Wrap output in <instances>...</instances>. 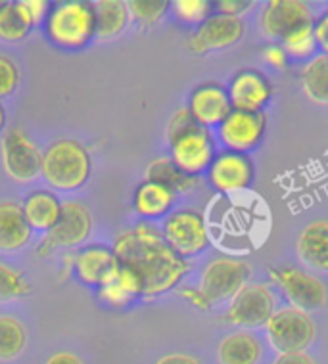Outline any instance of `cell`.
<instances>
[{
	"label": "cell",
	"mask_w": 328,
	"mask_h": 364,
	"mask_svg": "<svg viewBox=\"0 0 328 364\" xmlns=\"http://www.w3.org/2000/svg\"><path fill=\"white\" fill-rule=\"evenodd\" d=\"M120 264L129 267L142 282V297H156L177 288L189 272L186 259L173 252L164 234L148 225L120 234L114 244Z\"/></svg>",
	"instance_id": "6da1fadb"
},
{
	"label": "cell",
	"mask_w": 328,
	"mask_h": 364,
	"mask_svg": "<svg viewBox=\"0 0 328 364\" xmlns=\"http://www.w3.org/2000/svg\"><path fill=\"white\" fill-rule=\"evenodd\" d=\"M92 161L87 148L77 140H58L43 156V176L52 188L73 192L89 181Z\"/></svg>",
	"instance_id": "7a4b0ae2"
},
{
	"label": "cell",
	"mask_w": 328,
	"mask_h": 364,
	"mask_svg": "<svg viewBox=\"0 0 328 364\" xmlns=\"http://www.w3.org/2000/svg\"><path fill=\"white\" fill-rule=\"evenodd\" d=\"M46 35L62 48H83L96 35L92 4L83 0H68L51 8L46 18Z\"/></svg>",
	"instance_id": "3957f363"
},
{
	"label": "cell",
	"mask_w": 328,
	"mask_h": 364,
	"mask_svg": "<svg viewBox=\"0 0 328 364\" xmlns=\"http://www.w3.org/2000/svg\"><path fill=\"white\" fill-rule=\"evenodd\" d=\"M265 332L269 343L278 353L305 351L317 338V326L310 313L290 305L273 313Z\"/></svg>",
	"instance_id": "277c9868"
},
{
	"label": "cell",
	"mask_w": 328,
	"mask_h": 364,
	"mask_svg": "<svg viewBox=\"0 0 328 364\" xmlns=\"http://www.w3.org/2000/svg\"><path fill=\"white\" fill-rule=\"evenodd\" d=\"M250 278V264L233 257L213 259L203 269L200 278V294L208 305L231 301L240 289L244 288Z\"/></svg>",
	"instance_id": "5b68a950"
},
{
	"label": "cell",
	"mask_w": 328,
	"mask_h": 364,
	"mask_svg": "<svg viewBox=\"0 0 328 364\" xmlns=\"http://www.w3.org/2000/svg\"><path fill=\"white\" fill-rule=\"evenodd\" d=\"M171 144V161L190 176L202 175L215 159V144L208 129L198 123L167 136Z\"/></svg>",
	"instance_id": "8992f818"
},
{
	"label": "cell",
	"mask_w": 328,
	"mask_h": 364,
	"mask_svg": "<svg viewBox=\"0 0 328 364\" xmlns=\"http://www.w3.org/2000/svg\"><path fill=\"white\" fill-rule=\"evenodd\" d=\"M269 278L282 291L290 307L310 313L327 305L328 289L315 274H310L296 267H277L269 270Z\"/></svg>",
	"instance_id": "52a82bcc"
},
{
	"label": "cell",
	"mask_w": 328,
	"mask_h": 364,
	"mask_svg": "<svg viewBox=\"0 0 328 364\" xmlns=\"http://www.w3.org/2000/svg\"><path fill=\"white\" fill-rule=\"evenodd\" d=\"M275 294L265 284L248 282L238 294L228 301L225 321L236 328L244 330H255L265 326L275 309Z\"/></svg>",
	"instance_id": "ba28073f"
},
{
	"label": "cell",
	"mask_w": 328,
	"mask_h": 364,
	"mask_svg": "<svg viewBox=\"0 0 328 364\" xmlns=\"http://www.w3.org/2000/svg\"><path fill=\"white\" fill-rule=\"evenodd\" d=\"M162 234L171 250L183 259L200 255L209 245L206 219L192 209H181L171 213L165 219Z\"/></svg>",
	"instance_id": "9c48e42d"
},
{
	"label": "cell",
	"mask_w": 328,
	"mask_h": 364,
	"mask_svg": "<svg viewBox=\"0 0 328 364\" xmlns=\"http://www.w3.org/2000/svg\"><path fill=\"white\" fill-rule=\"evenodd\" d=\"M2 165L6 175L16 182L35 181L43 173V154L21 129H12L2 139Z\"/></svg>",
	"instance_id": "30bf717a"
},
{
	"label": "cell",
	"mask_w": 328,
	"mask_h": 364,
	"mask_svg": "<svg viewBox=\"0 0 328 364\" xmlns=\"http://www.w3.org/2000/svg\"><path fill=\"white\" fill-rule=\"evenodd\" d=\"M90 230H92V217L89 209L77 201H65L62 203V215L58 223L46 232L38 245V255H48L60 247H75L89 238Z\"/></svg>",
	"instance_id": "8fae6325"
},
{
	"label": "cell",
	"mask_w": 328,
	"mask_h": 364,
	"mask_svg": "<svg viewBox=\"0 0 328 364\" xmlns=\"http://www.w3.org/2000/svg\"><path fill=\"white\" fill-rule=\"evenodd\" d=\"M267 119L263 112H238L233 109L219 125V139L234 154L255 150L265 136Z\"/></svg>",
	"instance_id": "7c38bea8"
},
{
	"label": "cell",
	"mask_w": 328,
	"mask_h": 364,
	"mask_svg": "<svg viewBox=\"0 0 328 364\" xmlns=\"http://www.w3.org/2000/svg\"><path fill=\"white\" fill-rule=\"evenodd\" d=\"M307 23H313V14L302 0H271L267 2L259 18L261 31L273 41H282Z\"/></svg>",
	"instance_id": "4fadbf2b"
},
{
	"label": "cell",
	"mask_w": 328,
	"mask_h": 364,
	"mask_svg": "<svg viewBox=\"0 0 328 364\" xmlns=\"http://www.w3.org/2000/svg\"><path fill=\"white\" fill-rule=\"evenodd\" d=\"M242 37H244L242 19L213 14L196 29L189 46L194 54H209L215 50H225L238 43Z\"/></svg>",
	"instance_id": "5bb4252c"
},
{
	"label": "cell",
	"mask_w": 328,
	"mask_h": 364,
	"mask_svg": "<svg viewBox=\"0 0 328 364\" xmlns=\"http://www.w3.org/2000/svg\"><path fill=\"white\" fill-rule=\"evenodd\" d=\"M208 178L217 192L225 194L250 188L253 182L252 159L246 154L225 151L215 157L213 164L209 165Z\"/></svg>",
	"instance_id": "9a60e30c"
},
{
	"label": "cell",
	"mask_w": 328,
	"mask_h": 364,
	"mask_svg": "<svg viewBox=\"0 0 328 364\" xmlns=\"http://www.w3.org/2000/svg\"><path fill=\"white\" fill-rule=\"evenodd\" d=\"M231 106L238 112H261L273 96L271 81L258 70H242L228 87Z\"/></svg>",
	"instance_id": "2e32d148"
},
{
	"label": "cell",
	"mask_w": 328,
	"mask_h": 364,
	"mask_svg": "<svg viewBox=\"0 0 328 364\" xmlns=\"http://www.w3.org/2000/svg\"><path fill=\"white\" fill-rule=\"evenodd\" d=\"M192 119L203 129L209 127H219L227 115L233 112L231 98H228L227 88H223L217 82H206L196 88L190 95L189 107Z\"/></svg>",
	"instance_id": "e0dca14e"
},
{
	"label": "cell",
	"mask_w": 328,
	"mask_h": 364,
	"mask_svg": "<svg viewBox=\"0 0 328 364\" xmlns=\"http://www.w3.org/2000/svg\"><path fill=\"white\" fill-rule=\"evenodd\" d=\"M73 269L83 284L102 288L120 270V261L115 257L114 250H107L104 245H92L77 255Z\"/></svg>",
	"instance_id": "ac0fdd59"
},
{
	"label": "cell",
	"mask_w": 328,
	"mask_h": 364,
	"mask_svg": "<svg viewBox=\"0 0 328 364\" xmlns=\"http://www.w3.org/2000/svg\"><path fill=\"white\" fill-rule=\"evenodd\" d=\"M29 240L31 226L27 225L21 205L16 201H0V252H19Z\"/></svg>",
	"instance_id": "d6986e66"
},
{
	"label": "cell",
	"mask_w": 328,
	"mask_h": 364,
	"mask_svg": "<svg viewBox=\"0 0 328 364\" xmlns=\"http://www.w3.org/2000/svg\"><path fill=\"white\" fill-rule=\"evenodd\" d=\"M297 255L310 269L328 272V220H313L297 238Z\"/></svg>",
	"instance_id": "ffe728a7"
},
{
	"label": "cell",
	"mask_w": 328,
	"mask_h": 364,
	"mask_svg": "<svg viewBox=\"0 0 328 364\" xmlns=\"http://www.w3.org/2000/svg\"><path fill=\"white\" fill-rule=\"evenodd\" d=\"M261 357H263L261 339L250 330L228 333L217 347L219 364H259Z\"/></svg>",
	"instance_id": "44dd1931"
},
{
	"label": "cell",
	"mask_w": 328,
	"mask_h": 364,
	"mask_svg": "<svg viewBox=\"0 0 328 364\" xmlns=\"http://www.w3.org/2000/svg\"><path fill=\"white\" fill-rule=\"evenodd\" d=\"M21 209H23L27 225L31 226V230L35 228V230H43V232H48L62 215L60 200L46 190L33 192L26 200V203L21 205Z\"/></svg>",
	"instance_id": "7402d4cb"
},
{
	"label": "cell",
	"mask_w": 328,
	"mask_h": 364,
	"mask_svg": "<svg viewBox=\"0 0 328 364\" xmlns=\"http://www.w3.org/2000/svg\"><path fill=\"white\" fill-rule=\"evenodd\" d=\"M92 10H95L96 26L95 37L100 41H110L121 35L131 21L127 2L121 0H96Z\"/></svg>",
	"instance_id": "603a6c76"
},
{
	"label": "cell",
	"mask_w": 328,
	"mask_h": 364,
	"mask_svg": "<svg viewBox=\"0 0 328 364\" xmlns=\"http://www.w3.org/2000/svg\"><path fill=\"white\" fill-rule=\"evenodd\" d=\"M175 194L162 184L146 181L134 192V211L144 219H158L169 213Z\"/></svg>",
	"instance_id": "cb8c5ba5"
},
{
	"label": "cell",
	"mask_w": 328,
	"mask_h": 364,
	"mask_svg": "<svg viewBox=\"0 0 328 364\" xmlns=\"http://www.w3.org/2000/svg\"><path fill=\"white\" fill-rule=\"evenodd\" d=\"M140 295H142V282H140L139 274L123 264H120V270L115 272V277L100 288L102 299L114 307L129 305L134 297H140Z\"/></svg>",
	"instance_id": "d4e9b609"
},
{
	"label": "cell",
	"mask_w": 328,
	"mask_h": 364,
	"mask_svg": "<svg viewBox=\"0 0 328 364\" xmlns=\"http://www.w3.org/2000/svg\"><path fill=\"white\" fill-rule=\"evenodd\" d=\"M146 181L162 184L165 188H169L173 194H183L196 188L198 176H190L179 169L177 165L171 161V157H159L156 161H152L146 169Z\"/></svg>",
	"instance_id": "484cf974"
},
{
	"label": "cell",
	"mask_w": 328,
	"mask_h": 364,
	"mask_svg": "<svg viewBox=\"0 0 328 364\" xmlns=\"http://www.w3.org/2000/svg\"><path fill=\"white\" fill-rule=\"evenodd\" d=\"M300 79L303 92L311 102L328 106V56L321 54L310 60Z\"/></svg>",
	"instance_id": "4316f807"
},
{
	"label": "cell",
	"mask_w": 328,
	"mask_h": 364,
	"mask_svg": "<svg viewBox=\"0 0 328 364\" xmlns=\"http://www.w3.org/2000/svg\"><path fill=\"white\" fill-rule=\"evenodd\" d=\"M27 343L26 326L12 316L0 314V363L18 358Z\"/></svg>",
	"instance_id": "83f0119b"
},
{
	"label": "cell",
	"mask_w": 328,
	"mask_h": 364,
	"mask_svg": "<svg viewBox=\"0 0 328 364\" xmlns=\"http://www.w3.org/2000/svg\"><path fill=\"white\" fill-rule=\"evenodd\" d=\"M31 29L18 2H4V6L0 8V38L6 43H18L23 41Z\"/></svg>",
	"instance_id": "f1b7e54d"
},
{
	"label": "cell",
	"mask_w": 328,
	"mask_h": 364,
	"mask_svg": "<svg viewBox=\"0 0 328 364\" xmlns=\"http://www.w3.org/2000/svg\"><path fill=\"white\" fill-rule=\"evenodd\" d=\"M280 46L286 52V56L296 58V60H313L317 50H319L313 23L300 27L294 33H290L288 37H284L280 41Z\"/></svg>",
	"instance_id": "f546056e"
},
{
	"label": "cell",
	"mask_w": 328,
	"mask_h": 364,
	"mask_svg": "<svg viewBox=\"0 0 328 364\" xmlns=\"http://www.w3.org/2000/svg\"><path fill=\"white\" fill-rule=\"evenodd\" d=\"M31 294V284L18 269L0 263V303H12Z\"/></svg>",
	"instance_id": "4dcf8cb0"
},
{
	"label": "cell",
	"mask_w": 328,
	"mask_h": 364,
	"mask_svg": "<svg viewBox=\"0 0 328 364\" xmlns=\"http://www.w3.org/2000/svg\"><path fill=\"white\" fill-rule=\"evenodd\" d=\"M175 18L186 26H202L213 16V2L209 0H175L169 4Z\"/></svg>",
	"instance_id": "1f68e13d"
},
{
	"label": "cell",
	"mask_w": 328,
	"mask_h": 364,
	"mask_svg": "<svg viewBox=\"0 0 328 364\" xmlns=\"http://www.w3.org/2000/svg\"><path fill=\"white\" fill-rule=\"evenodd\" d=\"M127 8H129L131 19H134L139 26L152 27L164 18L169 2L167 0H131L127 2Z\"/></svg>",
	"instance_id": "d6a6232c"
},
{
	"label": "cell",
	"mask_w": 328,
	"mask_h": 364,
	"mask_svg": "<svg viewBox=\"0 0 328 364\" xmlns=\"http://www.w3.org/2000/svg\"><path fill=\"white\" fill-rule=\"evenodd\" d=\"M19 70L8 56L0 54V98H6L18 88Z\"/></svg>",
	"instance_id": "836d02e7"
},
{
	"label": "cell",
	"mask_w": 328,
	"mask_h": 364,
	"mask_svg": "<svg viewBox=\"0 0 328 364\" xmlns=\"http://www.w3.org/2000/svg\"><path fill=\"white\" fill-rule=\"evenodd\" d=\"M18 6L31 27L45 23L51 14V4L46 0H19Z\"/></svg>",
	"instance_id": "e575fe53"
},
{
	"label": "cell",
	"mask_w": 328,
	"mask_h": 364,
	"mask_svg": "<svg viewBox=\"0 0 328 364\" xmlns=\"http://www.w3.org/2000/svg\"><path fill=\"white\" fill-rule=\"evenodd\" d=\"M213 6H217V14H221V16L242 19V14H246L253 6V2L250 0H219Z\"/></svg>",
	"instance_id": "d590c367"
},
{
	"label": "cell",
	"mask_w": 328,
	"mask_h": 364,
	"mask_svg": "<svg viewBox=\"0 0 328 364\" xmlns=\"http://www.w3.org/2000/svg\"><path fill=\"white\" fill-rule=\"evenodd\" d=\"M263 60L269 65H273L275 70H284L286 62H288V56H286V52H284L280 44H271V46H267L265 50H263Z\"/></svg>",
	"instance_id": "8d00e7d4"
},
{
	"label": "cell",
	"mask_w": 328,
	"mask_h": 364,
	"mask_svg": "<svg viewBox=\"0 0 328 364\" xmlns=\"http://www.w3.org/2000/svg\"><path fill=\"white\" fill-rule=\"evenodd\" d=\"M313 29H315V38L319 50H322L324 56H328V12L324 16L313 21Z\"/></svg>",
	"instance_id": "74e56055"
},
{
	"label": "cell",
	"mask_w": 328,
	"mask_h": 364,
	"mask_svg": "<svg viewBox=\"0 0 328 364\" xmlns=\"http://www.w3.org/2000/svg\"><path fill=\"white\" fill-rule=\"evenodd\" d=\"M273 364H315V360L307 355L305 351L297 353H278Z\"/></svg>",
	"instance_id": "f35d334b"
},
{
	"label": "cell",
	"mask_w": 328,
	"mask_h": 364,
	"mask_svg": "<svg viewBox=\"0 0 328 364\" xmlns=\"http://www.w3.org/2000/svg\"><path fill=\"white\" fill-rule=\"evenodd\" d=\"M154 364H202L198 358L190 357V355H183V353H175V355H165Z\"/></svg>",
	"instance_id": "ab89813d"
},
{
	"label": "cell",
	"mask_w": 328,
	"mask_h": 364,
	"mask_svg": "<svg viewBox=\"0 0 328 364\" xmlns=\"http://www.w3.org/2000/svg\"><path fill=\"white\" fill-rule=\"evenodd\" d=\"M181 295H183L184 299H189L192 305H196V307H200V309H209L208 301L203 299V295L200 294V289L198 288H184L181 289Z\"/></svg>",
	"instance_id": "60d3db41"
},
{
	"label": "cell",
	"mask_w": 328,
	"mask_h": 364,
	"mask_svg": "<svg viewBox=\"0 0 328 364\" xmlns=\"http://www.w3.org/2000/svg\"><path fill=\"white\" fill-rule=\"evenodd\" d=\"M46 364H83L81 357H77L73 353H68V351H62V353H56V355H52Z\"/></svg>",
	"instance_id": "b9f144b4"
},
{
	"label": "cell",
	"mask_w": 328,
	"mask_h": 364,
	"mask_svg": "<svg viewBox=\"0 0 328 364\" xmlns=\"http://www.w3.org/2000/svg\"><path fill=\"white\" fill-rule=\"evenodd\" d=\"M4 123H6V115H4V107L0 106V131L4 129Z\"/></svg>",
	"instance_id": "7bdbcfd3"
},
{
	"label": "cell",
	"mask_w": 328,
	"mask_h": 364,
	"mask_svg": "<svg viewBox=\"0 0 328 364\" xmlns=\"http://www.w3.org/2000/svg\"><path fill=\"white\" fill-rule=\"evenodd\" d=\"M2 6H4V2H0V8H2Z\"/></svg>",
	"instance_id": "ee69618b"
}]
</instances>
